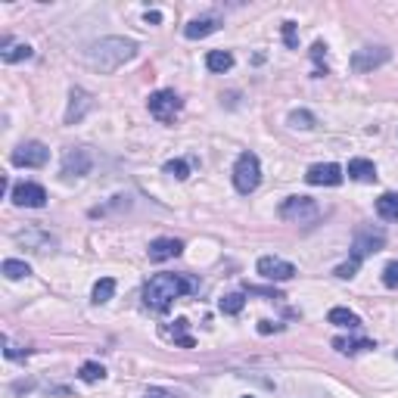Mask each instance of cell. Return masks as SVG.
<instances>
[{
    "label": "cell",
    "instance_id": "10",
    "mask_svg": "<svg viewBox=\"0 0 398 398\" xmlns=\"http://www.w3.org/2000/svg\"><path fill=\"white\" fill-rule=\"evenodd\" d=\"M10 199L19 209H44L47 206V190L41 184H35V181H19L13 187Z\"/></svg>",
    "mask_w": 398,
    "mask_h": 398
},
{
    "label": "cell",
    "instance_id": "3",
    "mask_svg": "<svg viewBox=\"0 0 398 398\" xmlns=\"http://www.w3.org/2000/svg\"><path fill=\"white\" fill-rule=\"evenodd\" d=\"M386 246V233L383 230H373V228H364L355 233V243H352V259H349L346 264H339L333 274H336L339 280H352L358 274V268H361V262L368 259V255L380 252V249Z\"/></svg>",
    "mask_w": 398,
    "mask_h": 398
},
{
    "label": "cell",
    "instance_id": "27",
    "mask_svg": "<svg viewBox=\"0 0 398 398\" xmlns=\"http://www.w3.org/2000/svg\"><path fill=\"white\" fill-rule=\"evenodd\" d=\"M290 124H293V128L308 131V128H315V115H311L308 109H293V112H290Z\"/></svg>",
    "mask_w": 398,
    "mask_h": 398
},
{
    "label": "cell",
    "instance_id": "16",
    "mask_svg": "<svg viewBox=\"0 0 398 398\" xmlns=\"http://www.w3.org/2000/svg\"><path fill=\"white\" fill-rule=\"evenodd\" d=\"M349 177L358 184H373L377 181V165L370 159H349Z\"/></svg>",
    "mask_w": 398,
    "mask_h": 398
},
{
    "label": "cell",
    "instance_id": "23",
    "mask_svg": "<svg viewBox=\"0 0 398 398\" xmlns=\"http://www.w3.org/2000/svg\"><path fill=\"white\" fill-rule=\"evenodd\" d=\"M187 327H190V324H187L184 321V317H177V321H175V327H168V336L171 339H175V346H181V349H193V346H197V342H193V336H190V333H187Z\"/></svg>",
    "mask_w": 398,
    "mask_h": 398
},
{
    "label": "cell",
    "instance_id": "8",
    "mask_svg": "<svg viewBox=\"0 0 398 398\" xmlns=\"http://www.w3.org/2000/svg\"><path fill=\"white\" fill-rule=\"evenodd\" d=\"M90 168H93V153L88 146H75V150H69L62 156V177H66V181L90 175Z\"/></svg>",
    "mask_w": 398,
    "mask_h": 398
},
{
    "label": "cell",
    "instance_id": "36",
    "mask_svg": "<svg viewBox=\"0 0 398 398\" xmlns=\"http://www.w3.org/2000/svg\"><path fill=\"white\" fill-rule=\"evenodd\" d=\"M246 398H252V395H246Z\"/></svg>",
    "mask_w": 398,
    "mask_h": 398
},
{
    "label": "cell",
    "instance_id": "29",
    "mask_svg": "<svg viewBox=\"0 0 398 398\" xmlns=\"http://www.w3.org/2000/svg\"><path fill=\"white\" fill-rule=\"evenodd\" d=\"M324 57H327V47L317 41L315 47H311V59L317 62V69H315V78H324L327 75V62H324Z\"/></svg>",
    "mask_w": 398,
    "mask_h": 398
},
{
    "label": "cell",
    "instance_id": "35",
    "mask_svg": "<svg viewBox=\"0 0 398 398\" xmlns=\"http://www.w3.org/2000/svg\"><path fill=\"white\" fill-rule=\"evenodd\" d=\"M146 22H153V25L156 22H162V13H146Z\"/></svg>",
    "mask_w": 398,
    "mask_h": 398
},
{
    "label": "cell",
    "instance_id": "13",
    "mask_svg": "<svg viewBox=\"0 0 398 398\" xmlns=\"http://www.w3.org/2000/svg\"><path fill=\"white\" fill-rule=\"evenodd\" d=\"M93 109V97L84 88H72L69 93V109H66V124H78Z\"/></svg>",
    "mask_w": 398,
    "mask_h": 398
},
{
    "label": "cell",
    "instance_id": "12",
    "mask_svg": "<svg viewBox=\"0 0 398 398\" xmlns=\"http://www.w3.org/2000/svg\"><path fill=\"white\" fill-rule=\"evenodd\" d=\"M342 168L336 165V162H317V165H311L305 171V181L311 187H339L342 184Z\"/></svg>",
    "mask_w": 398,
    "mask_h": 398
},
{
    "label": "cell",
    "instance_id": "21",
    "mask_svg": "<svg viewBox=\"0 0 398 398\" xmlns=\"http://www.w3.org/2000/svg\"><path fill=\"white\" fill-rule=\"evenodd\" d=\"M377 215L383 221H398V193H383L377 199Z\"/></svg>",
    "mask_w": 398,
    "mask_h": 398
},
{
    "label": "cell",
    "instance_id": "17",
    "mask_svg": "<svg viewBox=\"0 0 398 398\" xmlns=\"http://www.w3.org/2000/svg\"><path fill=\"white\" fill-rule=\"evenodd\" d=\"M333 349H336L339 355H358V352H368V349H377V342L373 339H364V336H336L333 339Z\"/></svg>",
    "mask_w": 398,
    "mask_h": 398
},
{
    "label": "cell",
    "instance_id": "1",
    "mask_svg": "<svg viewBox=\"0 0 398 398\" xmlns=\"http://www.w3.org/2000/svg\"><path fill=\"white\" fill-rule=\"evenodd\" d=\"M137 41L131 37H100L97 44L88 47L84 59H88L90 69H97L100 75H112L115 69H122L124 62H131L137 57Z\"/></svg>",
    "mask_w": 398,
    "mask_h": 398
},
{
    "label": "cell",
    "instance_id": "30",
    "mask_svg": "<svg viewBox=\"0 0 398 398\" xmlns=\"http://www.w3.org/2000/svg\"><path fill=\"white\" fill-rule=\"evenodd\" d=\"M283 44L290 50H299V35H295V22H283Z\"/></svg>",
    "mask_w": 398,
    "mask_h": 398
},
{
    "label": "cell",
    "instance_id": "4",
    "mask_svg": "<svg viewBox=\"0 0 398 398\" xmlns=\"http://www.w3.org/2000/svg\"><path fill=\"white\" fill-rule=\"evenodd\" d=\"M262 184V162L255 153H240L237 165H233V187H237V193H243L249 197L252 190H259Z\"/></svg>",
    "mask_w": 398,
    "mask_h": 398
},
{
    "label": "cell",
    "instance_id": "18",
    "mask_svg": "<svg viewBox=\"0 0 398 398\" xmlns=\"http://www.w3.org/2000/svg\"><path fill=\"white\" fill-rule=\"evenodd\" d=\"M31 47L28 44H13L10 37H4V44H0V59L4 62H22V59H31Z\"/></svg>",
    "mask_w": 398,
    "mask_h": 398
},
{
    "label": "cell",
    "instance_id": "7",
    "mask_svg": "<svg viewBox=\"0 0 398 398\" xmlns=\"http://www.w3.org/2000/svg\"><path fill=\"white\" fill-rule=\"evenodd\" d=\"M47 159H50V150H47L41 140H25V144H19L10 156V162L16 168H44Z\"/></svg>",
    "mask_w": 398,
    "mask_h": 398
},
{
    "label": "cell",
    "instance_id": "33",
    "mask_svg": "<svg viewBox=\"0 0 398 398\" xmlns=\"http://www.w3.org/2000/svg\"><path fill=\"white\" fill-rule=\"evenodd\" d=\"M144 398H181V395H175V392H168V389H146V395Z\"/></svg>",
    "mask_w": 398,
    "mask_h": 398
},
{
    "label": "cell",
    "instance_id": "28",
    "mask_svg": "<svg viewBox=\"0 0 398 398\" xmlns=\"http://www.w3.org/2000/svg\"><path fill=\"white\" fill-rule=\"evenodd\" d=\"M165 175L177 177V181H187V177H190V162H184V159H171V162H165Z\"/></svg>",
    "mask_w": 398,
    "mask_h": 398
},
{
    "label": "cell",
    "instance_id": "31",
    "mask_svg": "<svg viewBox=\"0 0 398 398\" xmlns=\"http://www.w3.org/2000/svg\"><path fill=\"white\" fill-rule=\"evenodd\" d=\"M383 283L389 286V290H398V262L386 264V271H383Z\"/></svg>",
    "mask_w": 398,
    "mask_h": 398
},
{
    "label": "cell",
    "instance_id": "19",
    "mask_svg": "<svg viewBox=\"0 0 398 398\" xmlns=\"http://www.w3.org/2000/svg\"><path fill=\"white\" fill-rule=\"evenodd\" d=\"M206 66H209V72H218V75L230 72V69H233V53H228V50H212L206 57Z\"/></svg>",
    "mask_w": 398,
    "mask_h": 398
},
{
    "label": "cell",
    "instance_id": "20",
    "mask_svg": "<svg viewBox=\"0 0 398 398\" xmlns=\"http://www.w3.org/2000/svg\"><path fill=\"white\" fill-rule=\"evenodd\" d=\"M327 321L336 324V327H349V330H358V327H361V317H358L355 311H349V308H330Z\"/></svg>",
    "mask_w": 398,
    "mask_h": 398
},
{
    "label": "cell",
    "instance_id": "34",
    "mask_svg": "<svg viewBox=\"0 0 398 398\" xmlns=\"http://www.w3.org/2000/svg\"><path fill=\"white\" fill-rule=\"evenodd\" d=\"M271 330H280V324H271V321H262L259 324V333H271Z\"/></svg>",
    "mask_w": 398,
    "mask_h": 398
},
{
    "label": "cell",
    "instance_id": "11",
    "mask_svg": "<svg viewBox=\"0 0 398 398\" xmlns=\"http://www.w3.org/2000/svg\"><path fill=\"white\" fill-rule=\"evenodd\" d=\"M259 274L264 280H271V283H283V280L295 277V264L277 259V255H262L259 259Z\"/></svg>",
    "mask_w": 398,
    "mask_h": 398
},
{
    "label": "cell",
    "instance_id": "2",
    "mask_svg": "<svg viewBox=\"0 0 398 398\" xmlns=\"http://www.w3.org/2000/svg\"><path fill=\"white\" fill-rule=\"evenodd\" d=\"M190 293H197V283H193L190 277H184V274H156V277L146 280V286H144V305L162 315V311L171 308V302L175 299L190 295Z\"/></svg>",
    "mask_w": 398,
    "mask_h": 398
},
{
    "label": "cell",
    "instance_id": "9",
    "mask_svg": "<svg viewBox=\"0 0 398 398\" xmlns=\"http://www.w3.org/2000/svg\"><path fill=\"white\" fill-rule=\"evenodd\" d=\"M389 59H392V53L386 47H361V50L352 53V72H358V75L373 72V69L386 66Z\"/></svg>",
    "mask_w": 398,
    "mask_h": 398
},
{
    "label": "cell",
    "instance_id": "24",
    "mask_svg": "<svg viewBox=\"0 0 398 398\" xmlns=\"http://www.w3.org/2000/svg\"><path fill=\"white\" fill-rule=\"evenodd\" d=\"M0 271H4V277H6V280H22V277H28V274H31V268H28L25 262H19V259H6Z\"/></svg>",
    "mask_w": 398,
    "mask_h": 398
},
{
    "label": "cell",
    "instance_id": "15",
    "mask_svg": "<svg viewBox=\"0 0 398 398\" xmlns=\"http://www.w3.org/2000/svg\"><path fill=\"white\" fill-rule=\"evenodd\" d=\"M218 28H221V19H218V16H202V19H193L190 25L184 28V37L187 41H202V37L215 35Z\"/></svg>",
    "mask_w": 398,
    "mask_h": 398
},
{
    "label": "cell",
    "instance_id": "6",
    "mask_svg": "<svg viewBox=\"0 0 398 398\" xmlns=\"http://www.w3.org/2000/svg\"><path fill=\"white\" fill-rule=\"evenodd\" d=\"M317 215H321V209L308 197H290L280 206V218H283V221H293V224H315Z\"/></svg>",
    "mask_w": 398,
    "mask_h": 398
},
{
    "label": "cell",
    "instance_id": "5",
    "mask_svg": "<svg viewBox=\"0 0 398 398\" xmlns=\"http://www.w3.org/2000/svg\"><path fill=\"white\" fill-rule=\"evenodd\" d=\"M146 109H150V115L156 122H162V124H171L177 119V112L184 109V100L177 97L171 88H162V90H156L150 93V100H146Z\"/></svg>",
    "mask_w": 398,
    "mask_h": 398
},
{
    "label": "cell",
    "instance_id": "25",
    "mask_svg": "<svg viewBox=\"0 0 398 398\" xmlns=\"http://www.w3.org/2000/svg\"><path fill=\"white\" fill-rule=\"evenodd\" d=\"M243 305H246V295L243 293H228L221 302H218V308H221L224 315H240Z\"/></svg>",
    "mask_w": 398,
    "mask_h": 398
},
{
    "label": "cell",
    "instance_id": "26",
    "mask_svg": "<svg viewBox=\"0 0 398 398\" xmlns=\"http://www.w3.org/2000/svg\"><path fill=\"white\" fill-rule=\"evenodd\" d=\"M78 377H81L84 383H97V380H103V377H106V370H103V364L88 361V364H81V370H78Z\"/></svg>",
    "mask_w": 398,
    "mask_h": 398
},
{
    "label": "cell",
    "instance_id": "22",
    "mask_svg": "<svg viewBox=\"0 0 398 398\" xmlns=\"http://www.w3.org/2000/svg\"><path fill=\"white\" fill-rule=\"evenodd\" d=\"M112 295H115V280L112 277H103V280H97V283H93L90 302H93V305H106Z\"/></svg>",
    "mask_w": 398,
    "mask_h": 398
},
{
    "label": "cell",
    "instance_id": "14",
    "mask_svg": "<svg viewBox=\"0 0 398 398\" xmlns=\"http://www.w3.org/2000/svg\"><path fill=\"white\" fill-rule=\"evenodd\" d=\"M181 252H184V240H175V237H159L146 249L150 262H168V259H177Z\"/></svg>",
    "mask_w": 398,
    "mask_h": 398
},
{
    "label": "cell",
    "instance_id": "32",
    "mask_svg": "<svg viewBox=\"0 0 398 398\" xmlns=\"http://www.w3.org/2000/svg\"><path fill=\"white\" fill-rule=\"evenodd\" d=\"M4 346H6V349H4V355L10 358V361H19V358H28V349H19V346H13V342L6 339V336H4Z\"/></svg>",
    "mask_w": 398,
    "mask_h": 398
}]
</instances>
